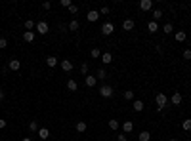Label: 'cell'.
I'll use <instances>...</instances> for the list:
<instances>
[{"instance_id": "ffe728a7", "label": "cell", "mask_w": 191, "mask_h": 141, "mask_svg": "<svg viewBox=\"0 0 191 141\" xmlns=\"http://www.w3.org/2000/svg\"><path fill=\"white\" fill-rule=\"evenodd\" d=\"M122 130H124V134H130L134 130V122H122Z\"/></svg>"}, {"instance_id": "9c48e42d", "label": "cell", "mask_w": 191, "mask_h": 141, "mask_svg": "<svg viewBox=\"0 0 191 141\" xmlns=\"http://www.w3.org/2000/svg\"><path fill=\"white\" fill-rule=\"evenodd\" d=\"M170 103H172V105H180V103H182V93H172V97H170Z\"/></svg>"}, {"instance_id": "ee69618b", "label": "cell", "mask_w": 191, "mask_h": 141, "mask_svg": "<svg viewBox=\"0 0 191 141\" xmlns=\"http://www.w3.org/2000/svg\"><path fill=\"white\" fill-rule=\"evenodd\" d=\"M170 141H178V139H174V137H172V139H170Z\"/></svg>"}, {"instance_id": "ab89813d", "label": "cell", "mask_w": 191, "mask_h": 141, "mask_svg": "<svg viewBox=\"0 0 191 141\" xmlns=\"http://www.w3.org/2000/svg\"><path fill=\"white\" fill-rule=\"evenodd\" d=\"M4 128H6V120L0 118V130H4Z\"/></svg>"}, {"instance_id": "5bb4252c", "label": "cell", "mask_w": 191, "mask_h": 141, "mask_svg": "<svg viewBox=\"0 0 191 141\" xmlns=\"http://www.w3.org/2000/svg\"><path fill=\"white\" fill-rule=\"evenodd\" d=\"M101 61H103L105 65H109L111 61H113V55L109 54V51H105V54H101Z\"/></svg>"}, {"instance_id": "5b68a950", "label": "cell", "mask_w": 191, "mask_h": 141, "mask_svg": "<svg viewBox=\"0 0 191 141\" xmlns=\"http://www.w3.org/2000/svg\"><path fill=\"white\" fill-rule=\"evenodd\" d=\"M86 19H88V21H97V19H100V12H97V10H90L88 13H86Z\"/></svg>"}, {"instance_id": "d590c367", "label": "cell", "mask_w": 191, "mask_h": 141, "mask_svg": "<svg viewBox=\"0 0 191 141\" xmlns=\"http://www.w3.org/2000/svg\"><path fill=\"white\" fill-rule=\"evenodd\" d=\"M69 12H71V13H76V12H79V6H75V4H71V6H69Z\"/></svg>"}, {"instance_id": "4316f807", "label": "cell", "mask_w": 191, "mask_h": 141, "mask_svg": "<svg viewBox=\"0 0 191 141\" xmlns=\"http://www.w3.org/2000/svg\"><path fill=\"white\" fill-rule=\"evenodd\" d=\"M90 55L94 57V59H97V57H101V50H100V48H94V50L90 51Z\"/></svg>"}, {"instance_id": "4dcf8cb0", "label": "cell", "mask_w": 191, "mask_h": 141, "mask_svg": "<svg viewBox=\"0 0 191 141\" xmlns=\"http://www.w3.org/2000/svg\"><path fill=\"white\" fill-rule=\"evenodd\" d=\"M25 29H27V31L34 29V21H31V19H27V21H25Z\"/></svg>"}, {"instance_id": "d6986e66", "label": "cell", "mask_w": 191, "mask_h": 141, "mask_svg": "<svg viewBox=\"0 0 191 141\" xmlns=\"http://www.w3.org/2000/svg\"><path fill=\"white\" fill-rule=\"evenodd\" d=\"M48 135H50V130L48 128H40L38 130V137L40 139H48Z\"/></svg>"}, {"instance_id": "30bf717a", "label": "cell", "mask_w": 191, "mask_h": 141, "mask_svg": "<svg viewBox=\"0 0 191 141\" xmlns=\"http://www.w3.org/2000/svg\"><path fill=\"white\" fill-rule=\"evenodd\" d=\"M23 40H25V42H33V40H34V33H33V31H25V33H23Z\"/></svg>"}, {"instance_id": "2e32d148", "label": "cell", "mask_w": 191, "mask_h": 141, "mask_svg": "<svg viewBox=\"0 0 191 141\" xmlns=\"http://www.w3.org/2000/svg\"><path fill=\"white\" fill-rule=\"evenodd\" d=\"M86 128H88V124H86V122H76V126H75V130H76L79 134L86 132Z\"/></svg>"}, {"instance_id": "44dd1931", "label": "cell", "mask_w": 191, "mask_h": 141, "mask_svg": "<svg viewBox=\"0 0 191 141\" xmlns=\"http://www.w3.org/2000/svg\"><path fill=\"white\" fill-rule=\"evenodd\" d=\"M174 36H176V40H178V42H184V40L187 38V34H185V31H178V33L174 34Z\"/></svg>"}, {"instance_id": "7a4b0ae2", "label": "cell", "mask_w": 191, "mask_h": 141, "mask_svg": "<svg viewBox=\"0 0 191 141\" xmlns=\"http://www.w3.org/2000/svg\"><path fill=\"white\" fill-rule=\"evenodd\" d=\"M48 31H50V27H48L46 21H38L37 23V33L38 34H48Z\"/></svg>"}, {"instance_id": "ac0fdd59", "label": "cell", "mask_w": 191, "mask_h": 141, "mask_svg": "<svg viewBox=\"0 0 191 141\" xmlns=\"http://www.w3.org/2000/svg\"><path fill=\"white\" fill-rule=\"evenodd\" d=\"M134 111H136V113H142L143 111V109H145V105H143V101H134Z\"/></svg>"}, {"instance_id": "836d02e7", "label": "cell", "mask_w": 191, "mask_h": 141, "mask_svg": "<svg viewBox=\"0 0 191 141\" xmlns=\"http://www.w3.org/2000/svg\"><path fill=\"white\" fill-rule=\"evenodd\" d=\"M109 128H111V130H117V128H118V122L111 118V120H109Z\"/></svg>"}, {"instance_id": "9a60e30c", "label": "cell", "mask_w": 191, "mask_h": 141, "mask_svg": "<svg viewBox=\"0 0 191 141\" xmlns=\"http://www.w3.org/2000/svg\"><path fill=\"white\" fill-rule=\"evenodd\" d=\"M67 90H69V92H76V90H79L76 80H69V82H67Z\"/></svg>"}, {"instance_id": "6da1fadb", "label": "cell", "mask_w": 191, "mask_h": 141, "mask_svg": "<svg viewBox=\"0 0 191 141\" xmlns=\"http://www.w3.org/2000/svg\"><path fill=\"white\" fill-rule=\"evenodd\" d=\"M155 103H157V109L161 111V109H164V107H166L168 97L164 95V93H157V97H155Z\"/></svg>"}, {"instance_id": "277c9868", "label": "cell", "mask_w": 191, "mask_h": 141, "mask_svg": "<svg viewBox=\"0 0 191 141\" xmlns=\"http://www.w3.org/2000/svg\"><path fill=\"white\" fill-rule=\"evenodd\" d=\"M113 93H115V92H113L111 86H101L100 88V95L101 97H113Z\"/></svg>"}, {"instance_id": "d6a6232c", "label": "cell", "mask_w": 191, "mask_h": 141, "mask_svg": "<svg viewBox=\"0 0 191 141\" xmlns=\"http://www.w3.org/2000/svg\"><path fill=\"white\" fill-rule=\"evenodd\" d=\"M71 4H73L71 0H59V6H63V8H69Z\"/></svg>"}, {"instance_id": "d4e9b609", "label": "cell", "mask_w": 191, "mask_h": 141, "mask_svg": "<svg viewBox=\"0 0 191 141\" xmlns=\"http://www.w3.org/2000/svg\"><path fill=\"white\" fill-rule=\"evenodd\" d=\"M96 78H100V80H105V78H107L105 69H97V76H96Z\"/></svg>"}, {"instance_id": "1f68e13d", "label": "cell", "mask_w": 191, "mask_h": 141, "mask_svg": "<svg viewBox=\"0 0 191 141\" xmlns=\"http://www.w3.org/2000/svg\"><path fill=\"white\" fill-rule=\"evenodd\" d=\"M80 72L88 76V63H82V65H80Z\"/></svg>"}, {"instance_id": "cb8c5ba5", "label": "cell", "mask_w": 191, "mask_h": 141, "mask_svg": "<svg viewBox=\"0 0 191 141\" xmlns=\"http://www.w3.org/2000/svg\"><path fill=\"white\" fill-rule=\"evenodd\" d=\"M163 17V10H153V21H159Z\"/></svg>"}, {"instance_id": "484cf974", "label": "cell", "mask_w": 191, "mask_h": 141, "mask_svg": "<svg viewBox=\"0 0 191 141\" xmlns=\"http://www.w3.org/2000/svg\"><path fill=\"white\" fill-rule=\"evenodd\" d=\"M182 128L185 130V132H189V130H191V118H187V120H184V122H182Z\"/></svg>"}, {"instance_id": "7402d4cb", "label": "cell", "mask_w": 191, "mask_h": 141, "mask_svg": "<svg viewBox=\"0 0 191 141\" xmlns=\"http://www.w3.org/2000/svg\"><path fill=\"white\" fill-rule=\"evenodd\" d=\"M79 27H80V25H79V21H76V19H73V21L67 25V29H69V31H79Z\"/></svg>"}, {"instance_id": "e575fe53", "label": "cell", "mask_w": 191, "mask_h": 141, "mask_svg": "<svg viewBox=\"0 0 191 141\" xmlns=\"http://www.w3.org/2000/svg\"><path fill=\"white\" fill-rule=\"evenodd\" d=\"M8 48V42H6V38H0V50H6Z\"/></svg>"}, {"instance_id": "7c38bea8", "label": "cell", "mask_w": 191, "mask_h": 141, "mask_svg": "<svg viewBox=\"0 0 191 141\" xmlns=\"http://www.w3.org/2000/svg\"><path fill=\"white\" fill-rule=\"evenodd\" d=\"M58 63H59V61H58V57H54V55H50L48 59H46V65H48L50 69H52V67H55Z\"/></svg>"}, {"instance_id": "ba28073f", "label": "cell", "mask_w": 191, "mask_h": 141, "mask_svg": "<svg viewBox=\"0 0 191 141\" xmlns=\"http://www.w3.org/2000/svg\"><path fill=\"white\" fill-rule=\"evenodd\" d=\"M8 67L12 71H19V69H21V63H19V59H10L8 61Z\"/></svg>"}, {"instance_id": "e0dca14e", "label": "cell", "mask_w": 191, "mask_h": 141, "mask_svg": "<svg viewBox=\"0 0 191 141\" xmlns=\"http://www.w3.org/2000/svg\"><path fill=\"white\" fill-rule=\"evenodd\" d=\"M96 80H97V78H96V76H86V80H84V84H86V86H88V88H94V86H96Z\"/></svg>"}, {"instance_id": "52a82bcc", "label": "cell", "mask_w": 191, "mask_h": 141, "mask_svg": "<svg viewBox=\"0 0 191 141\" xmlns=\"http://www.w3.org/2000/svg\"><path fill=\"white\" fill-rule=\"evenodd\" d=\"M151 8H153L151 0H142V2H140V10H142V12H149Z\"/></svg>"}, {"instance_id": "8992f818", "label": "cell", "mask_w": 191, "mask_h": 141, "mask_svg": "<svg viewBox=\"0 0 191 141\" xmlns=\"http://www.w3.org/2000/svg\"><path fill=\"white\" fill-rule=\"evenodd\" d=\"M59 65H61V69H63L65 72H71V71H73V61H69V59L59 61Z\"/></svg>"}, {"instance_id": "b9f144b4", "label": "cell", "mask_w": 191, "mask_h": 141, "mask_svg": "<svg viewBox=\"0 0 191 141\" xmlns=\"http://www.w3.org/2000/svg\"><path fill=\"white\" fill-rule=\"evenodd\" d=\"M2 99H4V90L0 88V101H2Z\"/></svg>"}, {"instance_id": "3957f363", "label": "cell", "mask_w": 191, "mask_h": 141, "mask_svg": "<svg viewBox=\"0 0 191 141\" xmlns=\"http://www.w3.org/2000/svg\"><path fill=\"white\" fill-rule=\"evenodd\" d=\"M113 31H115V25H113V23H103V27H101V34L103 36L113 34Z\"/></svg>"}, {"instance_id": "83f0119b", "label": "cell", "mask_w": 191, "mask_h": 141, "mask_svg": "<svg viewBox=\"0 0 191 141\" xmlns=\"http://www.w3.org/2000/svg\"><path fill=\"white\" fill-rule=\"evenodd\" d=\"M29 130H31V132H38V130H40V126H38V122H34V120H33V122L29 124Z\"/></svg>"}, {"instance_id": "60d3db41", "label": "cell", "mask_w": 191, "mask_h": 141, "mask_svg": "<svg viewBox=\"0 0 191 141\" xmlns=\"http://www.w3.org/2000/svg\"><path fill=\"white\" fill-rule=\"evenodd\" d=\"M42 8H44V10H50V8H52V2H44Z\"/></svg>"}, {"instance_id": "603a6c76", "label": "cell", "mask_w": 191, "mask_h": 141, "mask_svg": "<svg viewBox=\"0 0 191 141\" xmlns=\"http://www.w3.org/2000/svg\"><path fill=\"white\" fill-rule=\"evenodd\" d=\"M138 139H140V141H149V139H151V134H149V132H142L140 135H138Z\"/></svg>"}, {"instance_id": "74e56055", "label": "cell", "mask_w": 191, "mask_h": 141, "mask_svg": "<svg viewBox=\"0 0 191 141\" xmlns=\"http://www.w3.org/2000/svg\"><path fill=\"white\" fill-rule=\"evenodd\" d=\"M184 59H187V61L191 59V50H185L184 51Z\"/></svg>"}, {"instance_id": "7bdbcfd3", "label": "cell", "mask_w": 191, "mask_h": 141, "mask_svg": "<svg viewBox=\"0 0 191 141\" xmlns=\"http://www.w3.org/2000/svg\"><path fill=\"white\" fill-rule=\"evenodd\" d=\"M21 141H33V139H31V137H23Z\"/></svg>"}, {"instance_id": "f1b7e54d", "label": "cell", "mask_w": 191, "mask_h": 141, "mask_svg": "<svg viewBox=\"0 0 191 141\" xmlns=\"http://www.w3.org/2000/svg\"><path fill=\"white\" fill-rule=\"evenodd\" d=\"M172 23H166V25H164V27H163V33H166V34H170V33H172Z\"/></svg>"}, {"instance_id": "8fae6325", "label": "cell", "mask_w": 191, "mask_h": 141, "mask_svg": "<svg viewBox=\"0 0 191 141\" xmlns=\"http://www.w3.org/2000/svg\"><path fill=\"white\" fill-rule=\"evenodd\" d=\"M147 31H149V33H157V31H159V23L157 21H149L147 23Z\"/></svg>"}, {"instance_id": "4fadbf2b", "label": "cell", "mask_w": 191, "mask_h": 141, "mask_svg": "<svg viewBox=\"0 0 191 141\" xmlns=\"http://www.w3.org/2000/svg\"><path fill=\"white\" fill-rule=\"evenodd\" d=\"M122 29H124V31H132L134 29V21H132V19H124V21H122Z\"/></svg>"}, {"instance_id": "f35d334b", "label": "cell", "mask_w": 191, "mask_h": 141, "mask_svg": "<svg viewBox=\"0 0 191 141\" xmlns=\"http://www.w3.org/2000/svg\"><path fill=\"white\" fill-rule=\"evenodd\" d=\"M128 137H126V134H118L117 135V141H126Z\"/></svg>"}, {"instance_id": "f546056e", "label": "cell", "mask_w": 191, "mask_h": 141, "mask_svg": "<svg viewBox=\"0 0 191 141\" xmlns=\"http://www.w3.org/2000/svg\"><path fill=\"white\" fill-rule=\"evenodd\" d=\"M122 95H124V99H126V101H130V99H134V92H130V90H128V92H124V93H122Z\"/></svg>"}, {"instance_id": "8d00e7d4", "label": "cell", "mask_w": 191, "mask_h": 141, "mask_svg": "<svg viewBox=\"0 0 191 141\" xmlns=\"http://www.w3.org/2000/svg\"><path fill=\"white\" fill-rule=\"evenodd\" d=\"M107 13H109V8H107V6H103V8L100 10V15H107Z\"/></svg>"}]
</instances>
